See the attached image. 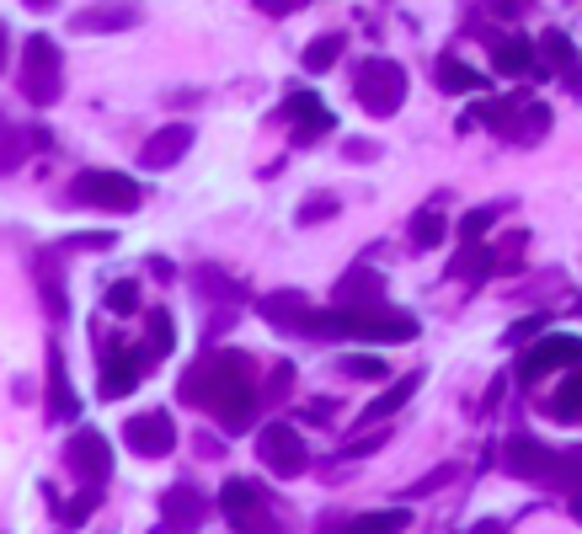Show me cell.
I'll return each instance as SVG.
<instances>
[{
	"label": "cell",
	"instance_id": "6da1fadb",
	"mask_svg": "<svg viewBox=\"0 0 582 534\" xmlns=\"http://www.w3.org/2000/svg\"><path fill=\"white\" fill-rule=\"evenodd\" d=\"M187 407H204L219 428H241L256 411V385H251V364L241 353H214L204 364L182 374V390H176Z\"/></svg>",
	"mask_w": 582,
	"mask_h": 534
},
{
	"label": "cell",
	"instance_id": "7a4b0ae2",
	"mask_svg": "<svg viewBox=\"0 0 582 534\" xmlns=\"http://www.w3.org/2000/svg\"><path fill=\"white\" fill-rule=\"evenodd\" d=\"M310 331L358 337V342H407V337H416V321L407 310H390V305H332V310H316Z\"/></svg>",
	"mask_w": 582,
	"mask_h": 534
},
{
	"label": "cell",
	"instance_id": "3957f363",
	"mask_svg": "<svg viewBox=\"0 0 582 534\" xmlns=\"http://www.w3.org/2000/svg\"><path fill=\"white\" fill-rule=\"evenodd\" d=\"M353 96H358L364 113L390 118V113H401V102H407V70H401L396 59H385V54H369V59H358Z\"/></svg>",
	"mask_w": 582,
	"mask_h": 534
},
{
	"label": "cell",
	"instance_id": "277c9868",
	"mask_svg": "<svg viewBox=\"0 0 582 534\" xmlns=\"http://www.w3.org/2000/svg\"><path fill=\"white\" fill-rule=\"evenodd\" d=\"M22 91H27V102H38V107L59 102V91H65L59 48H54V38H43V33H33V38L22 43Z\"/></svg>",
	"mask_w": 582,
	"mask_h": 534
},
{
	"label": "cell",
	"instance_id": "5b68a950",
	"mask_svg": "<svg viewBox=\"0 0 582 534\" xmlns=\"http://www.w3.org/2000/svg\"><path fill=\"white\" fill-rule=\"evenodd\" d=\"M70 198L85 208H113V214H128L139 208V182L124 177V171H81L70 182Z\"/></svg>",
	"mask_w": 582,
	"mask_h": 534
},
{
	"label": "cell",
	"instance_id": "8992f818",
	"mask_svg": "<svg viewBox=\"0 0 582 534\" xmlns=\"http://www.w3.org/2000/svg\"><path fill=\"white\" fill-rule=\"evenodd\" d=\"M256 459H262L273 476L294 481V476H305V465H310V450H305V439L294 433L289 422H273V428H262V433H256Z\"/></svg>",
	"mask_w": 582,
	"mask_h": 534
},
{
	"label": "cell",
	"instance_id": "52a82bcc",
	"mask_svg": "<svg viewBox=\"0 0 582 534\" xmlns=\"http://www.w3.org/2000/svg\"><path fill=\"white\" fill-rule=\"evenodd\" d=\"M582 364V337H561V331H550V337H540L524 359H518V379L524 385H535V379H545L550 370H578Z\"/></svg>",
	"mask_w": 582,
	"mask_h": 534
},
{
	"label": "cell",
	"instance_id": "ba28073f",
	"mask_svg": "<svg viewBox=\"0 0 582 534\" xmlns=\"http://www.w3.org/2000/svg\"><path fill=\"white\" fill-rule=\"evenodd\" d=\"M219 513L236 534H256L267 524V502H262V487L247 481V476H230L225 492H219Z\"/></svg>",
	"mask_w": 582,
	"mask_h": 534
},
{
	"label": "cell",
	"instance_id": "9c48e42d",
	"mask_svg": "<svg viewBox=\"0 0 582 534\" xmlns=\"http://www.w3.org/2000/svg\"><path fill=\"white\" fill-rule=\"evenodd\" d=\"M124 444L139 459H167L176 450V433H171V417L167 411H139V417H128L124 422Z\"/></svg>",
	"mask_w": 582,
	"mask_h": 534
},
{
	"label": "cell",
	"instance_id": "30bf717a",
	"mask_svg": "<svg viewBox=\"0 0 582 534\" xmlns=\"http://www.w3.org/2000/svg\"><path fill=\"white\" fill-rule=\"evenodd\" d=\"M65 465H70L76 476H85L91 487H102V481L113 476V450H107V439H102V433L81 428V433H70V439H65Z\"/></svg>",
	"mask_w": 582,
	"mask_h": 534
},
{
	"label": "cell",
	"instance_id": "8fae6325",
	"mask_svg": "<svg viewBox=\"0 0 582 534\" xmlns=\"http://www.w3.org/2000/svg\"><path fill=\"white\" fill-rule=\"evenodd\" d=\"M284 118L294 124V145H316V139H327L336 128L332 107L316 96V91H289V102H284Z\"/></svg>",
	"mask_w": 582,
	"mask_h": 534
},
{
	"label": "cell",
	"instance_id": "7c38bea8",
	"mask_svg": "<svg viewBox=\"0 0 582 534\" xmlns=\"http://www.w3.org/2000/svg\"><path fill=\"white\" fill-rule=\"evenodd\" d=\"M96 370H102V396L118 401V396H128V390L139 385L145 359H139L134 348H124V342H102V348H96Z\"/></svg>",
	"mask_w": 582,
	"mask_h": 534
},
{
	"label": "cell",
	"instance_id": "4fadbf2b",
	"mask_svg": "<svg viewBox=\"0 0 582 534\" xmlns=\"http://www.w3.org/2000/svg\"><path fill=\"white\" fill-rule=\"evenodd\" d=\"M507 470L513 476H524V481H561L567 476V459L561 454H550L545 444H535V439H513L507 444Z\"/></svg>",
	"mask_w": 582,
	"mask_h": 534
},
{
	"label": "cell",
	"instance_id": "5bb4252c",
	"mask_svg": "<svg viewBox=\"0 0 582 534\" xmlns=\"http://www.w3.org/2000/svg\"><path fill=\"white\" fill-rule=\"evenodd\" d=\"M187 145H193V128L167 124L161 134H150V139L139 145V166H145V171H167V166H176L187 156Z\"/></svg>",
	"mask_w": 582,
	"mask_h": 534
},
{
	"label": "cell",
	"instance_id": "9a60e30c",
	"mask_svg": "<svg viewBox=\"0 0 582 534\" xmlns=\"http://www.w3.org/2000/svg\"><path fill=\"white\" fill-rule=\"evenodd\" d=\"M161 519H167V530H176V534L198 530V524L208 519V497L182 481V487H171V492L161 497Z\"/></svg>",
	"mask_w": 582,
	"mask_h": 534
},
{
	"label": "cell",
	"instance_id": "2e32d148",
	"mask_svg": "<svg viewBox=\"0 0 582 534\" xmlns=\"http://www.w3.org/2000/svg\"><path fill=\"white\" fill-rule=\"evenodd\" d=\"M412 524L407 508H379V513H353L342 524H327V534H401Z\"/></svg>",
	"mask_w": 582,
	"mask_h": 534
},
{
	"label": "cell",
	"instance_id": "e0dca14e",
	"mask_svg": "<svg viewBox=\"0 0 582 534\" xmlns=\"http://www.w3.org/2000/svg\"><path fill=\"white\" fill-rule=\"evenodd\" d=\"M262 316L273 321V327H289V331H310V321H316V305L305 299V294H273L267 305H262Z\"/></svg>",
	"mask_w": 582,
	"mask_h": 534
},
{
	"label": "cell",
	"instance_id": "ac0fdd59",
	"mask_svg": "<svg viewBox=\"0 0 582 534\" xmlns=\"http://www.w3.org/2000/svg\"><path fill=\"white\" fill-rule=\"evenodd\" d=\"M81 411V401L70 396V374H65V359H59V348H48V422H70Z\"/></svg>",
	"mask_w": 582,
	"mask_h": 534
},
{
	"label": "cell",
	"instance_id": "d6986e66",
	"mask_svg": "<svg viewBox=\"0 0 582 534\" xmlns=\"http://www.w3.org/2000/svg\"><path fill=\"white\" fill-rule=\"evenodd\" d=\"M492 70L498 76H529V70H540V48L529 38H502L498 54H492Z\"/></svg>",
	"mask_w": 582,
	"mask_h": 534
},
{
	"label": "cell",
	"instance_id": "ffe728a7",
	"mask_svg": "<svg viewBox=\"0 0 582 534\" xmlns=\"http://www.w3.org/2000/svg\"><path fill=\"white\" fill-rule=\"evenodd\" d=\"M540 54H545V65H550V70H567V76H572V81L582 86L578 48H572V38H567L561 27H545V33H540Z\"/></svg>",
	"mask_w": 582,
	"mask_h": 534
},
{
	"label": "cell",
	"instance_id": "44dd1931",
	"mask_svg": "<svg viewBox=\"0 0 582 534\" xmlns=\"http://www.w3.org/2000/svg\"><path fill=\"white\" fill-rule=\"evenodd\" d=\"M139 11L134 5H113V11H76V33H118V27H134Z\"/></svg>",
	"mask_w": 582,
	"mask_h": 534
},
{
	"label": "cell",
	"instance_id": "7402d4cb",
	"mask_svg": "<svg viewBox=\"0 0 582 534\" xmlns=\"http://www.w3.org/2000/svg\"><path fill=\"white\" fill-rule=\"evenodd\" d=\"M545 128H550V107H545V102H535V107L524 102V107H518V118L507 124V139L535 145V139H545Z\"/></svg>",
	"mask_w": 582,
	"mask_h": 534
},
{
	"label": "cell",
	"instance_id": "603a6c76",
	"mask_svg": "<svg viewBox=\"0 0 582 534\" xmlns=\"http://www.w3.org/2000/svg\"><path fill=\"white\" fill-rule=\"evenodd\" d=\"M545 411H550L556 422H582V374L561 379V385H556V396L545 401Z\"/></svg>",
	"mask_w": 582,
	"mask_h": 534
},
{
	"label": "cell",
	"instance_id": "cb8c5ba5",
	"mask_svg": "<svg viewBox=\"0 0 582 534\" xmlns=\"http://www.w3.org/2000/svg\"><path fill=\"white\" fill-rule=\"evenodd\" d=\"M416 385H422V374H407L401 385H390V390H385L379 401H369V407H364V422H385L390 411H401L407 401H412V390H416Z\"/></svg>",
	"mask_w": 582,
	"mask_h": 534
},
{
	"label": "cell",
	"instance_id": "d4e9b609",
	"mask_svg": "<svg viewBox=\"0 0 582 534\" xmlns=\"http://www.w3.org/2000/svg\"><path fill=\"white\" fill-rule=\"evenodd\" d=\"M433 76H438L444 91H481V86H487V76H481V70H470V65L455 59V54H449V59H438V70H433Z\"/></svg>",
	"mask_w": 582,
	"mask_h": 534
},
{
	"label": "cell",
	"instance_id": "484cf974",
	"mask_svg": "<svg viewBox=\"0 0 582 534\" xmlns=\"http://www.w3.org/2000/svg\"><path fill=\"white\" fill-rule=\"evenodd\" d=\"M171 348H176V327H171L167 310H150V353H145V370L150 364H161Z\"/></svg>",
	"mask_w": 582,
	"mask_h": 534
},
{
	"label": "cell",
	"instance_id": "4316f807",
	"mask_svg": "<svg viewBox=\"0 0 582 534\" xmlns=\"http://www.w3.org/2000/svg\"><path fill=\"white\" fill-rule=\"evenodd\" d=\"M444 236H449V219H444V214L422 208V214L412 219V247H416V251H433L438 241H444Z\"/></svg>",
	"mask_w": 582,
	"mask_h": 534
},
{
	"label": "cell",
	"instance_id": "83f0119b",
	"mask_svg": "<svg viewBox=\"0 0 582 534\" xmlns=\"http://www.w3.org/2000/svg\"><path fill=\"white\" fill-rule=\"evenodd\" d=\"M336 59H342V33H327V38H316L305 48V70H310V76H327Z\"/></svg>",
	"mask_w": 582,
	"mask_h": 534
},
{
	"label": "cell",
	"instance_id": "f1b7e54d",
	"mask_svg": "<svg viewBox=\"0 0 582 534\" xmlns=\"http://www.w3.org/2000/svg\"><path fill=\"white\" fill-rule=\"evenodd\" d=\"M22 134H27V128H11L5 124V113H0V177L27 156V139H22Z\"/></svg>",
	"mask_w": 582,
	"mask_h": 534
},
{
	"label": "cell",
	"instance_id": "f546056e",
	"mask_svg": "<svg viewBox=\"0 0 582 534\" xmlns=\"http://www.w3.org/2000/svg\"><path fill=\"white\" fill-rule=\"evenodd\" d=\"M336 370L353 374V379H385V359H375V353H342Z\"/></svg>",
	"mask_w": 582,
	"mask_h": 534
},
{
	"label": "cell",
	"instance_id": "4dcf8cb0",
	"mask_svg": "<svg viewBox=\"0 0 582 534\" xmlns=\"http://www.w3.org/2000/svg\"><path fill=\"white\" fill-rule=\"evenodd\" d=\"M107 310H113V316H134V310H139V284H134V279H118V284L107 288Z\"/></svg>",
	"mask_w": 582,
	"mask_h": 534
},
{
	"label": "cell",
	"instance_id": "1f68e13d",
	"mask_svg": "<svg viewBox=\"0 0 582 534\" xmlns=\"http://www.w3.org/2000/svg\"><path fill=\"white\" fill-rule=\"evenodd\" d=\"M327 214H336V198H332V193H321V198H305V204H299V225H321Z\"/></svg>",
	"mask_w": 582,
	"mask_h": 534
},
{
	"label": "cell",
	"instance_id": "d6a6232c",
	"mask_svg": "<svg viewBox=\"0 0 582 534\" xmlns=\"http://www.w3.org/2000/svg\"><path fill=\"white\" fill-rule=\"evenodd\" d=\"M96 502H102V487H85V492L76 497V502H70V508H65L59 519H65V524H81V519L91 513V508H96Z\"/></svg>",
	"mask_w": 582,
	"mask_h": 534
},
{
	"label": "cell",
	"instance_id": "836d02e7",
	"mask_svg": "<svg viewBox=\"0 0 582 534\" xmlns=\"http://www.w3.org/2000/svg\"><path fill=\"white\" fill-rule=\"evenodd\" d=\"M492 219H498V208H470V214H465V225H459V236H465V241H476Z\"/></svg>",
	"mask_w": 582,
	"mask_h": 534
},
{
	"label": "cell",
	"instance_id": "e575fe53",
	"mask_svg": "<svg viewBox=\"0 0 582 534\" xmlns=\"http://www.w3.org/2000/svg\"><path fill=\"white\" fill-rule=\"evenodd\" d=\"M289 390H294V364L284 359V364L273 370V379H267V396H289Z\"/></svg>",
	"mask_w": 582,
	"mask_h": 534
},
{
	"label": "cell",
	"instance_id": "d590c367",
	"mask_svg": "<svg viewBox=\"0 0 582 534\" xmlns=\"http://www.w3.org/2000/svg\"><path fill=\"white\" fill-rule=\"evenodd\" d=\"M449 476H455V465H438V470H427V476H422V481H416V487H412V497L433 492V487H444V481H449Z\"/></svg>",
	"mask_w": 582,
	"mask_h": 534
},
{
	"label": "cell",
	"instance_id": "8d00e7d4",
	"mask_svg": "<svg viewBox=\"0 0 582 534\" xmlns=\"http://www.w3.org/2000/svg\"><path fill=\"white\" fill-rule=\"evenodd\" d=\"M540 331V321H518V327L507 331V342H524V337H535Z\"/></svg>",
	"mask_w": 582,
	"mask_h": 534
},
{
	"label": "cell",
	"instance_id": "74e56055",
	"mask_svg": "<svg viewBox=\"0 0 582 534\" xmlns=\"http://www.w3.org/2000/svg\"><path fill=\"white\" fill-rule=\"evenodd\" d=\"M5 48H11V38H5V27H0V65H5Z\"/></svg>",
	"mask_w": 582,
	"mask_h": 534
},
{
	"label": "cell",
	"instance_id": "f35d334b",
	"mask_svg": "<svg viewBox=\"0 0 582 534\" xmlns=\"http://www.w3.org/2000/svg\"><path fill=\"white\" fill-rule=\"evenodd\" d=\"M572 502H578V513H582V487H578V497H572Z\"/></svg>",
	"mask_w": 582,
	"mask_h": 534
}]
</instances>
